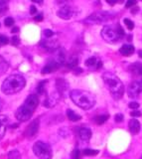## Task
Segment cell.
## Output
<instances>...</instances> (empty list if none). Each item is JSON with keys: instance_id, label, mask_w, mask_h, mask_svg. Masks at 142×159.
<instances>
[{"instance_id": "obj_26", "label": "cell", "mask_w": 142, "mask_h": 159, "mask_svg": "<svg viewBox=\"0 0 142 159\" xmlns=\"http://www.w3.org/2000/svg\"><path fill=\"white\" fill-rule=\"evenodd\" d=\"M8 159H21V154L18 150L14 149L8 153Z\"/></svg>"}, {"instance_id": "obj_49", "label": "cell", "mask_w": 142, "mask_h": 159, "mask_svg": "<svg viewBox=\"0 0 142 159\" xmlns=\"http://www.w3.org/2000/svg\"><path fill=\"white\" fill-rule=\"evenodd\" d=\"M140 159H142V156H141V158H140Z\"/></svg>"}, {"instance_id": "obj_29", "label": "cell", "mask_w": 142, "mask_h": 159, "mask_svg": "<svg viewBox=\"0 0 142 159\" xmlns=\"http://www.w3.org/2000/svg\"><path fill=\"white\" fill-rule=\"evenodd\" d=\"M7 8H8V5H7L6 0H0V14L6 11Z\"/></svg>"}, {"instance_id": "obj_48", "label": "cell", "mask_w": 142, "mask_h": 159, "mask_svg": "<svg viewBox=\"0 0 142 159\" xmlns=\"http://www.w3.org/2000/svg\"><path fill=\"white\" fill-rule=\"evenodd\" d=\"M1 108H2V100L0 98V110H1Z\"/></svg>"}, {"instance_id": "obj_19", "label": "cell", "mask_w": 142, "mask_h": 159, "mask_svg": "<svg viewBox=\"0 0 142 159\" xmlns=\"http://www.w3.org/2000/svg\"><path fill=\"white\" fill-rule=\"evenodd\" d=\"M6 122H7V117L5 115H1L0 117V140L3 138V136L5 135L6 132Z\"/></svg>"}, {"instance_id": "obj_44", "label": "cell", "mask_w": 142, "mask_h": 159, "mask_svg": "<svg viewBox=\"0 0 142 159\" xmlns=\"http://www.w3.org/2000/svg\"><path fill=\"white\" fill-rule=\"evenodd\" d=\"M18 32H19L18 27H14V28L11 30V33H13V34H15V33H18Z\"/></svg>"}, {"instance_id": "obj_46", "label": "cell", "mask_w": 142, "mask_h": 159, "mask_svg": "<svg viewBox=\"0 0 142 159\" xmlns=\"http://www.w3.org/2000/svg\"><path fill=\"white\" fill-rule=\"evenodd\" d=\"M82 69H79V68H77V70L75 71V73H76V74H78V73H82Z\"/></svg>"}, {"instance_id": "obj_38", "label": "cell", "mask_w": 142, "mask_h": 159, "mask_svg": "<svg viewBox=\"0 0 142 159\" xmlns=\"http://www.w3.org/2000/svg\"><path fill=\"white\" fill-rule=\"evenodd\" d=\"M135 4H136V0H127L125 6H126V8H130V7H132L133 5H135Z\"/></svg>"}, {"instance_id": "obj_12", "label": "cell", "mask_w": 142, "mask_h": 159, "mask_svg": "<svg viewBox=\"0 0 142 159\" xmlns=\"http://www.w3.org/2000/svg\"><path fill=\"white\" fill-rule=\"evenodd\" d=\"M60 64H58L56 61H51V62H49L48 64H47L45 67L42 69L41 71V74L42 75H46V74H50V73H53L55 72V71H57L60 68Z\"/></svg>"}, {"instance_id": "obj_42", "label": "cell", "mask_w": 142, "mask_h": 159, "mask_svg": "<svg viewBox=\"0 0 142 159\" xmlns=\"http://www.w3.org/2000/svg\"><path fill=\"white\" fill-rule=\"evenodd\" d=\"M35 21H42L43 20V15L42 14H39V15H37V16H35Z\"/></svg>"}, {"instance_id": "obj_3", "label": "cell", "mask_w": 142, "mask_h": 159, "mask_svg": "<svg viewBox=\"0 0 142 159\" xmlns=\"http://www.w3.org/2000/svg\"><path fill=\"white\" fill-rule=\"evenodd\" d=\"M103 79L113 98L118 100L122 97L124 93V86L117 76H115L112 73L106 72L103 74Z\"/></svg>"}, {"instance_id": "obj_23", "label": "cell", "mask_w": 142, "mask_h": 159, "mask_svg": "<svg viewBox=\"0 0 142 159\" xmlns=\"http://www.w3.org/2000/svg\"><path fill=\"white\" fill-rule=\"evenodd\" d=\"M108 117H109V115H108V114L98 115V117H96V118H94V122H96V124L101 125V124H103V123L108 119Z\"/></svg>"}, {"instance_id": "obj_2", "label": "cell", "mask_w": 142, "mask_h": 159, "mask_svg": "<svg viewBox=\"0 0 142 159\" xmlns=\"http://www.w3.org/2000/svg\"><path fill=\"white\" fill-rule=\"evenodd\" d=\"M70 97L75 105L83 110H89L96 105V98L93 94L83 90H73L70 93Z\"/></svg>"}, {"instance_id": "obj_31", "label": "cell", "mask_w": 142, "mask_h": 159, "mask_svg": "<svg viewBox=\"0 0 142 159\" xmlns=\"http://www.w3.org/2000/svg\"><path fill=\"white\" fill-rule=\"evenodd\" d=\"M4 24H5V26H7V27L13 26L14 19L12 18V17H7V18H5V20H4Z\"/></svg>"}, {"instance_id": "obj_21", "label": "cell", "mask_w": 142, "mask_h": 159, "mask_svg": "<svg viewBox=\"0 0 142 159\" xmlns=\"http://www.w3.org/2000/svg\"><path fill=\"white\" fill-rule=\"evenodd\" d=\"M67 117H68L69 119L72 120V122H78V120H79L82 118L81 115L78 114V113H76L74 110H67Z\"/></svg>"}, {"instance_id": "obj_25", "label": "cell", "mask_w": 142, "mask_h": 159, "mask_svg": "<svg viewBox=\"0 0 142 159\" xmlns=\"http://www.w3.org/2000/svg\"><path fill=\"white\" fill-rule=\"evenodd\" d=\"M47 82L48 81H42V82L39 83V85L37 86V93L39 95H43L45 93V86H46Z\"/></svg>"}, {"instance_id": "obj_24", "label": "cell", "mask_w": 142, "mask_h": 159, "mask_svg": "<svg viewBox=\"0 0 142 159\" xmlns=\"http://www.w3.org/2000/svg\"><path fill=\"white\" fill-rule=\"evenodd\" d=\"M131 71L136 75H142V64L141 63H135L131 66Z\"/></svg>"}, {"instance_id": "obj_32", "label": "cell", "mask_w": 142, "mask_h": 159, "mask_svg": "<svg viewBox=\"0 0 142 159\" xmlns=\"http://www.w3.org/2000/svg\"><path fill=\"white\" fill-rule=\"evenodd\" d=\"M123 22H124V24L127 26V28L129 29V30H132L133 28H134V23L131 20H129V19H127V18H125L123 20Z\"/></svg>"}, {"instance_id": "obj_7", "label": "cell", "mask_w": 142, "mask_h": 159, "mask_svg": "<svg viewBox=\"0 0 142 159\" xmlns=\"http://www.w3.org/2000/svg\"><path fill=\"white\" fill-rule=\"evenodd\" d=\"M34 112H32L31 110H29L27 107H25L24 105H22L21 107H18V110H16V112H15V117H16L17 119L19 120V122H27V120H29L30 118H31L32 114H33Z\"/></svg>"}, {"instance_id": "obj_14", "label": "cell", "mask_w": 142, "mask_h": 159, "mask_svg": "<svg viewBox=\"0 0 142 159\" xmlns=\"http://www.w3.org/2000/svg\"><path fill=\"white\" fill-rule=\"evenodd\" d=\"M56 88H57V90H58V93L60 95H65L67 92H68L69 85L65 80L58 79L56 82Z\"/></svg>"}, {"instance_id": "obj_13", "label": "cell", "mask_w": 142, "mask_h": 159, "mask_svg": "<svg viewBox=\"0 0 142 159\" xmlns=\"http://www.w3.org/2000/svg\"><path fill=\"white\" fill-rule=\"evenodd\" d=\"M59 95H60L59 93H58V94H53V95H49V97L44 100V102H43L44 107H55V105H57V102H58Z\"/></svg>"}, {"instance_id": "obj_8", "label": "cell", "mask_w": 142, "mask_h": 159, "mask_svg": "<svg viewBox=\"0 0 142 159\" xmlns=\"http://www.w3.org/2000/svg\"><path fill=\"white\" fill-rule=\"evenodd\" d=\"M142 93V82L141 81H134L128 86L127 95L129 98H135Z\"/></svg>"}, {"instance_id": "obj_43", "label": "cell", "mask_w": 142, "mask_h": 159, "mask_svg": "<svg viewBox=\"0 0 142 159\" xmlns=\"http://www.w3.org/2000/svg\"><path fill=\"white\" fill-rule=\"evenodd\" d=\"M105 1L108 2L109 5H114L116 2H117V0H105Z\"/></svg>"}, {"instance_id": "obj_18", "label": "cell", "mask_w": 142, "mask_h": 159, "mask_svg": "<svg viewBox=\"0 0 142 159\" xmlns=\"http://www.w3.org/2000/svg\"><path fill=\"white\" fill-rule=\"evenodd\" d=\"M79 137L84 141H89L91 137V130L88 127H83L79 130Z\"/></svg>"}, {"instance_id": "obj_50", "label": "cell", "mask_w": 142, "mask_h": 159, "mask_svg": "<svg viewBox=\"0 0 142 159\" xmlns=\"http://www.w3.org/2000/svg\"><path fill=\"white\" fill-rule=\"evenodd\" d=\"M141 1H142V0H141Z\"/></svg>"}, {"instance_id": "obj_47", "label": "cell", "mask_w": 142, "mask_h": 159, "mask_svg": "<svg viewBox=\"0 0 142 159\" xmlns=\"http://www.w3.org/2000/svg\"><path fill=\"white\" fill-rule=\"evenodd\" d=\"M138 56L140 58H142V50H140V51L138 52Z\"/></svg>"}, {"instance_id": "obj_27", "label": "cell", "mask_w": 142, "mask_h": 159, "mask_svg": "<svg viewBox=\"0 0 142 159\" xmlns=\"http://www.w3.org/2000/svg\"><path fill=\"white\" fill-rule=\"evenodd\" d=\"M7 69H8V64H7V62L5 61L3 58L0 56V74L6 72Z\"/></svg>"}, {"instance_id": "obj_1", "label": "cell", "mask_w": 142, "mask_h": 159, "mask_svg": "<svg viewBox=\"0 0 142 159\" xmlns=\"http://www.w3.org/2000/svg\"><path fill=\"white\" fill-rule=\"evenodd\" d=\"M26 86V80L21 75H11L4 80L1 90L5 95H14L22 90Z\"/></svg>"}, {"instance_id": "obj_17", "label": "cell", "mask_w": 142, "mask_h": 159, "mask_svg": "<svg viewBox=\"0 0 142 159\" xmlns=\"http://www.w3.org/2000/svg\"><path fill=\"white\" fill-rule=\"evenodd\" d=\"M41 46L48 50H51V51H55V50L59 48V44L57 41H51V40H49V41H42Z\"/></svg>"}, {"instance_id": "obj_33", "label": "cell", "mask_w": 142, "mask_h": 159, "mask_svg": "<svg viewBox=\"0 0 142 159\" xmlns=\"http://www.w3.org/2000/svg\"><path fill=\"white\" fill-rule=\"evenodd\" d=\"M79 156H81V152H79V150L75 149L71 154V159H79Z\"/></svg>"}, {"instance_id": "obj_34", "label": "cell", "mask_w": 142, "mask_h": 159, "mask_svg": "<svg viewBox=\"0 0 142 159\" xmlns=\"http://www.w3.org/2000/svg\"><path fill=\"white\" fill-rule=\"evenodd\" d=\"M9 40L6 36H3V35H0V46H3V45L8 44Z\"/></svg>"}, {"instance_id": "obj_35", "label": "cell", "mask_w": 142, "mask_h": 159, "mask_svg": "<svg viewBox=\"0 0 142 159\" xmlns=\"http://www.w3.org/2000/svg\"><path fill=\"white\" fill-rule=\"evenodd\" d=\"M11 44L14 45V46H18L20 44V39L18 36H13L11 38Z\"/></svg>"}, {"instance_id": "obj_28", "label": "cell", "mask_w": 142, "mask_h": 159, "mask_svg": "<svg viewBox=\"0 0 142 159\" xmlns=\"http://www.w3.org/2000/svg\"><path fill=\"white\" fill-rule=\"evenodd\" d=\"M84 154L86 156H96L98 154V150H93V149H89V148H86V149L84 150Z\"/></svg>"}, {"instance_id": "obj_45", "label": "cell", "mask_w": 142, "mask_h": 159, "mask_svg": "<svg viewBox=\"0 0 142 159\" xmlns=\"http://www.w3.org/2000/svg\"><path fill=\"white\" fill-rule=\"evenodd\" d=\"M32 2H35V3H38V4H42L43 3V0H31Z\"/></svg>"}, {"instance_id": "obj_37", "label": "cell", "mask_w": 142, "mask_h": 159, "mask_svg": "<svg viewBox=\"0 0 142 159\" xmlns=\"http://www.w3.org/2000/svg\"><path fill=\"white\" fill-rule=\"evenodd\" d=\"M128 107H130V108H132L133 110H137V108L139 107V103L136 102H131L128 105Z\"/></svg>"}, {"instance_id": "obj_16", "label": "cell", "mask_w": 142, "mask_h": 159, "mask_svg": "<svg viewBox=\"0 0 142 159\" xmlns=\"http://www.w3.org/2000/svg\"><path fill=\"white\" fill-rule=\"evenodd\" d=\"M119 52H120V54L122 55V56H125V57L131 56L134 53V47L132 45H129V44L123 45V46L119 49Z\"/></svg>"}, {"instance_id": "obj_10", "label": "cell", "mask_w": 142, "mask_h": 159, "mask_svg": "<svg viewBox=\"0 0 142 159\" xmlns=\"http://www.w3.org/2000/svg\"><path fill=\"white\" fill-rule=\"evenodd\" d=\"M57 15H58L60 18L64 20H69L71 19L72 16L74 15V10L72 9V7L69 6V5H65V6L62 7L60 10H58Z\"/></svg>"}, {"instance_id": "obj_5", "label": "cell", "mask_w": 142, "mask_h": 159, "mask_svg": "<svg viewBox=\"0 0 142 159\" xmlns=\"http://www.w3.org/2000/svg\"><path fill=\"white\" fill-rule=\"evenodd\" d=\"M115 17V13L109 11H96L84 20V22L88 24H101L108 22L109 20L113 19Z\"/></svg>"}, {"instance_id": "obj_6", "label": "cell", "mask_w": 142, "mask_h": 159, "mask_svg": "<svg viewBox=\"0 0 142 159\" xmlns=\"http://www.w3.org/2000/svg\"><path fill=\"white\" fill-rule=\"evenodd\" d=\"M33 152L40 159H51L53 156V151L48 143L43 141H37L33 145Z\"/></svg>"}, {"instance_id": "obj_41", "label": "cell", "mask_w": 142, "mask_h": 159, "mask_svg": "<svg viewBox=\"0 0 142 159\" xmlns=\"http://www.w3.org/2000/svg\"><path fill=\"white\" fill-rule=\"evenodd\" d=\"M37 12V9H36V7L34 6V5H32L31 7H30V14H35Z\"/></svg>"}, {"instance_id": "obj_11", "label": "cell", "mask_w": 142, "mask_h": 159, "mask_svg": "<svg viewBox=\"0 0 142 159\" xmlns=\"http://www.w3.org/2000/svg\"><path fill=\"white\" fill-rule=\"evenodd\" d=\"M39 130V119H34L30 124L27 126L26 130H25V135L27 137H33V136L38 132Z\"/></svg>"}, {"instance_id": "obj_9", "label": "cell", "mask_w": 142, "mask_h": 159, "mask_svg": "<svg viewBox=\"0 0 142 159\" xmlns=\"http://www.w3.org/2000/svg\"><path fill=\"white\" fill-rule=\"evenodd\" d=\"M25 107H27L29 110H31L32 112H35V110L37 108L39 105V98L37 97V95H30L27 97L26 100L23 103Z\"/></svg>"}, {"instance_id": "obj_20", "label": "cell", "mask_w": 142, "mask_h": 159, "mask_svg": "<svg viewBox=\"0 0 142 159\" xmlns=\"http://www.w3.org/2000/svg\"><path fill=\"white\" fill-rule=\"evenodd\" d=\"M54 61H56L60 65L65 64V62H66V55H65V52L63 50H61V49L58 50L57 55H56V59H55Z\"/></svg>"}, {"instance_id": "obj_39", "label": "cell", "mask_w": 142, "mask_h": 159, "mask_svg": "<svg viewBox=\"0 0 142 159\" xmlns=\"http://www.w3.org/2000/svg\"><path fill=\"white\" fill-rule=\"evenodd\" d=\"M44 35H45V37H47V38H50V37H52L54 35V32L52 31V30H49V29H46L44 31Z\"/></svg>"}, {"instance_id": "obj_15", "label": "cell", "mask_w": 142, "mask_h": 159, "mask_svg": "<svg viewBox=\"0 0 142 159\" xmlns=\"http://www.w3.org/2000/svg\"><path fill=\"white\" fill-rule=\"evenodd\" d=\"M140 122H138L135 118H132V119L129 120V129H130L131 133L133 134H137V133L140 131Z\"/></svg>"}, {"instance_id": "obj_22", "label": "cell", "mask_w": 142, "mask_h": 159, "mask_svg": "<svg viewBox=\"0 0 142 159\" xmlns=\"http://www.w3.org/2000/svg\"><path fill=\"white\" fill-rule=\"evenodd\" d=\"M78 64H79V59L77 57H71L69 59V61L67 62V68L69 69H76L78 68Z\"/></svg>"}, {"instance_id": "obj_4", "label": "cell", "mask_w": 142, "mask_h": 159, "mask_svg": "<svg viewBox=\"0 0 142 159\" xmlns=\"http://www.w3.org/2000/svg\"><path fill=\"white\" fill-rule=\"evenodd\" d=\"M101 34L104 41L110 43V44H115L122 39L125 33L119 25H117V26L110 25V26H104L101 30Z\"/></svg>"}, {"instance_id": "obj_36", "label": "cell", "mask_w": 142, "mask_h": 159, "mask_svg": "<svg viewBox=\"0 0 142 159\" xmlns=\"http://www.w3.org/2000/svg\"><path fill=\"white\" fill-rule=\"evenodd\" d=\"M130 115L132 117H139L142 115V113H141V112H139V110H132V112H130Z\"/></svg>"}, {"instance_id": "obj_30", "label": "cell", "mask_w": 142, "mask_h": 159, "mask_svg": "<svg viewBox=\"0 0 142 159\" xmlns=\"http://www.w3.org/2000/svg\"><path fill=\"white\" fill-rule=\"evenodd\" d=\"M96 64V59L94 57L89 58L86 61V66H88V67H93V66H94Z\"/></svg>"}, {"instance_id": "obj_40", "label": "cell", "mask_w": 142, "mask_h": 159, "mask_svg": "<svg viewBox=\"0 0 142 159\" xmlns=\"http://www.w3.org/2000/svg\"><path fill=\"white\" fill-rule=\"evenodd\" d=\"M114 119H115L116 122H121L123 120V115L121 114V113H117V114L115 115V117H114Z\"/></svg>"}]
</instances>
